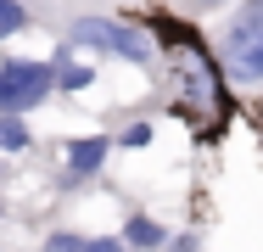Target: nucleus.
Listing matches in <instances>:
<instances>
[{
  "label": "nucleus",
  "instance_id": "nucleus-1",
  "mask_svg": "<svg viewBox=\"0 0 263 252\" xmlns=\"http://www.w3.org/2000/svg\"><path fill=\"white\" fill-rule=\"evenodd\" d=\"M73 45L123 56V62H135V67L152 62V40L135 34V28H123V23H112V17H79V23H73Z\"/></svg>",
  "mask_w": 263,
  "mask_h": 252
},
{
  "label": "nucleus",
  "instance_id": "nucleus-2",
  "mask_svg": "<svg viewBox=\"0 0 263 252\" xmlns=\"http://www.w3.org/2000/svg\"><path fill=\"white\" fill-rule=\"evenodd\" d=\"M106 151H112V140L106 135H84V140H67V179L79 185L84 174H96L106 163Z\"/></svg>",
  "mask_w": 263,
  "mask_h": 252
},
{
  "label": "nucleus",
  "instance_id": "nucleus-3",
  "mask_svg": "<svg viewBox=\"0 0 263 252\" xmlns=\"http://www.w3.org/2000/svg\"><path fill=\"white\" fill-rule=\"evenodd\" d=\"M224 67L241 79V84H252L263 79V34H247V40H235V45H224Z\"/></svg>",
  "mask_w": 263,
  "mask_h": 252
},
{
  "label": "nucleus",
  "instance_id": "nucleus-4",
  "mask_svg": "<svg viewBox=\"0 0 263 252\" xmlns=\"http://www.w3.org/2000/svg\"><path fill=\"white\" fill-rule=\"evenodd\" d=\"M51 62H56V96H79V90H90V67L73 62V50H67V45L56 50Z\"/></svg>",
  "mask_w": 263,
  "mask_h": 252
},
{
  "label": "nucleus",
  "instance_id": "nucleus-5",
  "mask_svg": "<svg viewBox=\"0 0 263 252\" xmlns=\"http://www.w3.org/2000/svg\"><path fill=\"white\" fill-rule=\"evenodd\" d=\"M123 241H129V247H140V252H157V247H168V230H162L157 219L135 213V219L123 224Z\"/></svg>",
  "mask_w": 263,
  "mask_h": 252
},
{
  "label": "nucleus",
  "instance_id": "nucleus-6",
  "mask_svg": "<svg viewBox=\"0 0 263 252\" xmlns=\"http://www.w3.org/2000/svg\"><path fill=\"white\" fill-rule=\"evenodd\" d=\"M40 101H34V90L11 73V67H0V112H34Z\"/></svg>",
  "mask_w": 263,
  "mask_h": 252
},
{
  "label": "nucleus",
  "instance_id": "nucleus-7",
  "mask_svg": "<svg viewBox=\"0 0 263 252\" xmlns=\"http://www.w3.org/2000/svg\"><path fill=\"white\" fill-rule=\"evenodd\" d=\"M247 34H263V0H247V6L230 17V28H224V45H235V40H247Z\"/></svg>",
  "mask_w": 263,
  "mask_h": 252
},
{
  "label": "nucleus",
  "instance_id": "nucleus-8",
  "mask_svg": "<svg viewBox=\"0 0 263 252\" xmlns=\"http://www.w3.org/2000/svg\"><path fill=\"white\" fill-rule=\"evenodd\" d=\"M34 140L28 135V123H23V112H0V151H23Z\"/></svg>",
  "mask_w": 263,
  "mask_h": 252
},
{
  "label": "nucleus",
  "instance_id": "nucleus-9",
  "mask_svg": "<svg viewBox=\"0 0 263 252\" xmlns=\"http://www.w3.org/2000/svg\"><path fill=\"white\" fill-rule=\"evenodd\" d=\"M23 28H28L23 0H0V40H11V34H23Z\"/></svg>",
  "mask_w": 263,
  "mask_h": 252
},
{
  "label": "nucleus",
  "instance_id": "nucleus-10",
  "mask_svg": "<svg viewBox=\"0 0 263 252\" xmlns=\"http://www.w3.org/2000/svg\"><path fill=\"white\" fill-rule=\"evenodd\" d=\"M84 247H90V241H84V236H67V230L45 241V252H84Z\"/></svg>",
  "mask_w": 263,
  "mask_h": 252
},
{
  "label": "nucleus",
  "instance_id": "nucleus-11",
  "mask_svg": "<svg viewBox=\"0 0 263 252\" xmlns=\"http://www.w3.org/2000/svg\"><path fill=\"white\" fill-rule=\"evenodd\" d=\"M123 146H129V151L152 146V123H129V129H123Z\"/></svg>",
  "mask_w": 263,
  "mask_h": 252
},
{
  "label": "nucleus",
  "instance_id": "nucleus-12",
  "mask_svg": "<svg viewBox=\"0 0 263 252\" xmlns=\"http://www.w3.org/2000/svg\"><path fill=\"white\" fill-rule=\"evenodd\" d=\"M123 247H129V241H112V236H96V241H90L84 252H123Z\"/></svg>",
  "mask_w": 263,
  "mask_h": 252
},
{
  "label": "nucleus",
  "instance_id": "nucleus-13",
  "mask_svg": "<svg viewBox=\"0 0 263 252\" xmlns=\"http://www.w3.org/2000/svg\"><path fill=\"white\" fill-rule=\"evenodd\" d=\"M196 6H218V0H196Z\"/></svg>",
  "mask_w": 263,
  "mask_h": 252
}]
</instances>
